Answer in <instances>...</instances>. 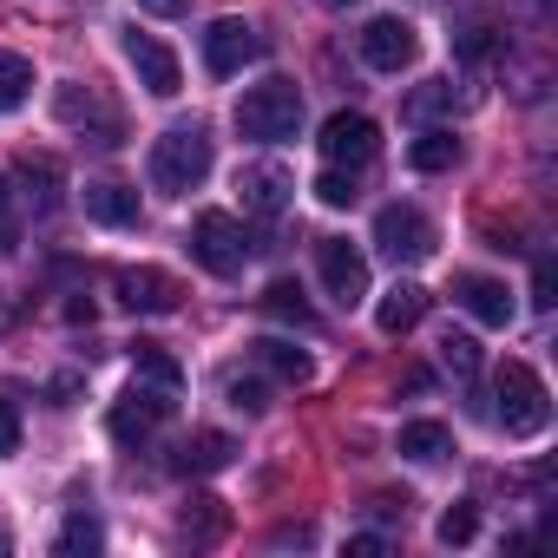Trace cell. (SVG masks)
I'll return each mask as SVG.
<instances>
[{
    "label": "cell",
    "instance_id": "cell-14",
    "mask_svg": "<svg viewBox=\"0 0 558 558\" xmlns=\"http://www.w3.org/2000/svg\"><path fill=\"white\" fill-rule=\"evenodd\" d=\"M236 191H243V210H250V217H283L296 184H290L283 165H250V171L236 178Z\"/></svg>",
    "mask_w": 558,
    "mask_h": 558
},
{
    "label": "cell",
    "instance_id": "cell-19",
    "mask_svg": "<svg viewBox=\"0 0 558 558\" xmlns=\"http://www.w3.org/2000/svg\"><path fill=\"white\" fill-rule=\"evenodd\" d=\"M230 453H236L230 434H191L178 447V473H217V466H230Z\"/></svg>",
    "mask_w": 558,
    "mask_h": 558
},
{
    "label": "cell",
    "instance_id": "cell-37",
    "mask_svg": "<svg viewBox=\"0 0 558 558\" xmlns=\"http://www.w3.org/2000/svg\"><path fill=\"white\" fill-rule=\"evenodd\" d=\"M349 551H355V558H375V551H381V538H375V532H362V538H349Z\"/></svg>",
    "mask_w": 558,
    "mask_h": 558
},
{
    "label": "cell",
    "instance_id": "cell-31",
    "mask_svg": "<svg viewBox=\"0 0 558 558\" xmlns=\"http://www.w3.org/2000/svg\"><path fill=\"white\" fill-rule=\"evenodd\" d=\"M230 408H236V414H263V408H269V381L236 375V381H230Z\"/></svg>",
    "mask_w": 558,
    "mask_h": 558
},
{
    "label": "cell",
    "instance_id": "cell-15",
    "mask_svg": "<svg viewBox=\"0 0 558 558\" xmlns=\"http://www.w3.org/2000/svg\"><path fill=\"white\" fill-rule=\"evenodd\" d=\"M14 178L27 184V204H34V210H53V204H60V178H66V171H60L53 151H21Z\"/></svg>",
    "mask_w": 558,
    "mask_h": 558
},
{
    "label": "cell",
    "instance_id": "cell-4",
    "mask_svg": "<svg viewBox=\"0 0 558 558\" xmlns=\"http://www.w3.org/2000/svg\"><path fill=\"white\" fill-rule=\"evenodd\" d=\"M191 256H197L210 276H236L243 256H250V236H243V223H236L230 210H197V223H191Z\"/></svg>",
    "mask_w": 558,
    "mask_h": 558
},
{
    "label": "cell",
    "instance_id": "cell-26",
    "mask_svg": "<svg viewBox=\"0 0 558 558\" xmlns=\"http://www.w3.org/2000/svg\"><path fill=\"white\" fill-rule=\"evenodd\" d=\"M223 532V499H210V493H197L191 506H184V538H197V545H210Z\"/></svg>",
    "mask_w": 558,
    "mask_h": 558
},
{
    "label": "cell",
    "instance_id": "cell-24",
    "mask_svg": "<svg viewBox=\"0 0 558 558\" xmlns=\"http://www.w3.org/2000/svg\"><path fill=\"white\" fill-rule=\"evenodd\" d=\"M34 93V60L27 53H0V112H14Z\"/></svg>",
    "mask_w": 558,
    "mask_h": 558
},
{
    "label": "cell",
    "instance_id": "cell-27",
    "mask_svg": "<svg viewBox=\"0 0 558 558\" xmlns=\"http://www.w3.org/2000/svg\"><path fill=\"white\" fill-rule=\"evenodd\" d=\"M99 545H106V525H99V519H93V512H73V519H66V532H60V545H53V551H60V558H80V551H99Z\"/></svg>",
    "mask_w": 558,
    "mask_h": 558
},
{
    "label": "cell",
    "instance_id": "cell-38",
    "mask_svg": "<svg viewBox=\"0 0 558 558\" xmlns=\"http://www.w3.org/2000/svg\"><path fill=\"white\" fill-rule=\"evenodd\" d=\"M329 8H362V0H329Z\"/></svg>",
    "mask_w": 558,
    "mask_h": 558
},
{
    "label": "cell",
    "instance_id": "cell-10",
    "mask_svg": "<svg viewBox=\"0 0 558 558\" xmlns=\"http://www.w3.org/2000/svg\"><path fill=\"white\" fill-rule=\"evenodd\" d=\"M112 296H119L132 316H171L184 290H178L171 269H119V276H112Z\"/></svg>",
    "mask_w": 558,
    "mask_h": 558
},
{
    "label": "cell",
    "instance_id": "cell-20",
    "mask_svg": "<svg viewBox=\"0 0 558 558\" xmlns=\"http://www.w3.org/2000/svg\"><path fill=\"white\" fill-rule=\"evenodd\" d=\"M256 362H263L276 381H310V355H303L296 342H276V336H263V342H256Z\"/></svg>",
    "mask_w": 558,
    "mask_h": 558
},
{
    "label": "cell",
    "instance_id": "cell-18",
    "mask_svg": "<svg viewBox=\"0 0 558 558\" xmlns=\"http://www.w3.org/2000/svg\"><path fill=\"white\" fill-rule=\"evenodd\" d=\"M408 165H414V171H453V165H460V138H453V125H427V132L408 145Z\"/></svg>",
    "mask_w": 558,
    "mask_h": 558
},
{
    "label": "cell",
    "instance_id": "cell-2",
    "mask_svg": "<svg viewBox=\"0 0 558 558\" xmlns=\"http://www.w3.org/2000/svg\"><path fill=\"white\" fill-rule=\"evenodd\" d=\"M493 395H499V427H506L512 440L545 434V421H551V395H545V381H538L532 362H499Z\"/></svg>",
    "mask_w": 558,
    "mask_h": 558
},
{
    "label": "cell",
    "instance_id": "cell-29",
    "mask_svg": "<svg viewBox=\"0 0 558 558\" xmlns=\"http://www.w3.org/2000/svg\"><path fill=\"white\" fill-rule=\"evenodd\" d=\"M316 197H323L329 210H349V204L362 197V191H355V171H342V165H329V171L316 178Z\"/></svg>",
    "mask_w": 558,
    "mask_h": 558
},
{
    "label": "cell",
    "instance_id": "cell-13",
    "mask_svg": "<svg viewBox=\"0 0 558 558\" xmlns=\"http://www.w3.org/2000/svg\"><path fill=\"white\" fill-rule=\"evenodd\" d=\"M453 303L473 316V323H486V329H506L512 323V290L499 283V276H453Z\"/></svg>",
    "mask_w": 558,
    "mask_h": 558
},
{
    "label": "cell",
    "instance_id": "cell-28",
    "mask_svg": "<svg viewBox=\"0 0 558 558\" xmlns=\"http://www.w3.org/2000/svg\"><path fill=\"white\" fill-rule=\"evenodd\" d=\"M434 112H453V80H427V86H414L408 93V119H434Z\"/></svg>",
    "mask_w": 558,
    "mask_h": 558
},
{
    "label": "cell",
    "instance_id": "cell-23",
    "mask_svg": "<svg viewBox=\"0 0 558 558\" xmlns=\"http://www.w3.org/2000/svg\"><path fill=\"white\" fill-rule=\"evenodd\" d=\"M447 447H453V434H447L440 421H408V427H401V453H408V460H440Z\"/></svg>",
    "mask_w": 558,
    "mask_h": 558
},
{
    "label": "cell",
    "instance_id": "cell-17",
    "mask_svg": "<svg viewBox=\"0 0 558 558\" xmlns=\"http://www.w3.org/2000/svg\"><path fill=\"white\" fill-rule=\"evenodd\" d=\"M421 316H427V290H421V283H395V290L381 296V310H375V329H381V336H408Z\"/></svg>",
    "mask_w": 558,
    "mask_h": 558
},
{
    "label": "cell",
    "instance_id": "cell-36",
    "mask_svg": "<svg viewBox=\"0 0 558 558\" xmlns=\"http://www.w3.org/2000/svg\"><path fill=\"white\" fill-rule=\"evenodd\" d=\"M310 538H316L310 525H283V532H276V545H310Z\"/></svg>",
    "mask_w": 558,
    "mask_h": 558
},
{
    "label": "cell",
    "instance_id": "cell-33",
    "mask_svg": "<svg viewBox=\"0 0 558 558\" xmlns=\"http://www.w3.org/2000/svg\"><path fill=\"white\" fill-rule=\"evenodd\" d=\"M493 53V27H466L460 34V60H486Z\"/></svg>",
    "mask_w": 558,
    "mask_h": 558
},
{
    "label": "cell",
    "instance_id": "cell-11",
    "mask_svg": "<svg viewBox=\"0 0 558 558\" xmlns=\"http://www.w3.org/2000/svg\"><path fill=\"white\" fill-rule=\"evenodd\" d=\"M414 53H421V34H414L408 21L381 14V21H368V27H362V60H368L375 73H408V66H414Z\"/></svg>",
    "mask_w": 558,
    "mask_h": 558
},
{
    "label": "cell",
    "instance_id": "cell-3",
    "mask_svg": "<svg viewBox=\"0 0 558 558\" xmlns=\"http://www.w3.org/2000/svg\"><path fill=\"white\" fill-rule=\"evenodd\" d=\"M296 125H303V93H296V80H263V86H250L243 99H236V132L243 138H296Z\"/></svg>",
    "mask_w": 558,
    "mask_h": 558
},
{
    "label": "cell",
    "instance_id": "cell-1",
    "mask_svg": "<svg viewBox=\"0 0 558 558\" xmlns=\"http://www.w3.org/2000/svg\"><path fill=\"white\" fill-rule=\"evenodd\" d=\"M210 178V132L204 125H171L158 145H151V184L184 197Z\"/></svg>",
    "mask_w": 558,
    "mask_h": 558
},
{
    "label": "cell",
    "instance_id": "cell-32",
    "mask_svg": "<svg viewBox=\"0 0 558 558\" xmlns=\"http://www.w3.org/2000/svg\"><path fill=\"white\" fill-rule=\"evenodd\" d=\"M0 453H21V408L0 401Z\"/></svg>",
    "mask_w": 558,
    "mask_h": 558
},
{
    "label": "cell",
    "instance_id": "cell-22",
    "mask_svg": "<svg viewBox=\"0 0 558 558\" xmlns=\"http://www.w3.org/2000/svg\"><path fill=\"white\" fill-rule=\"evenodd\" d=\"M440 362L453 368V381H460V388H473V381H480V342H473V336L447 329V336H440Z\"/></svg>",
    "mask_w": 558,
    "mask_h": 558
},
{
    "label": "cell",
    "instance_id": "cell-6",
    "mask_svg": "<svg viewBox=\"0 0 558 558\" xmlns=\"http://www.w3.org/2000/svg\"><path fill=\"white\" fill-rule=\"evenodd\" d=\"M263 34L250 27V21H236V14H223V21H210V34H204V73L210 80H230V73H243L250 60H263Z\"/></svg>",
    "mask_w": 558,
    "mask_h": 558
},
{
    "label": "cell",
    "instance_id": "cell-21",
    "mask_svg": "<svg viewBox=\"0 0 558 558\" xmlns=\"http://www.w3.org/2000/svg\"><path fill=\"white\" fill-rule=\"evenodd\" d=\"M263 310H269L276 323H296V329L316 323V310H310V296H303L296 283H269V290H263Z\"/></svg>",
    "mask_w": 558,
    "mask_h": 558
},
{
    "label": "cell",
    "instance_id": "cell-12",
    "mask_svg": "<svg viewBox=\"0 0 558 558\" xmlns=\"http://www.w3.org/2000/svg\"><path fill=\"white\" fill-rule=\"evenodd\" d=\"M125 60L138 66V86H145L151 99H171V93L184 86V73H178V53H171L158 34H125Z\"/></svg>",
    "mask_w": 558,
    "mask_h": 558
},
{
    "label": "cell",
    "instance_id": "cell-30",
    "mask_svg": "<svg viewBox=\"0 0 558 558\" xmlns=\"http://www.w3.org/2000/svg\"><path fill=\"white\" fill-rule=\"evenodd\" d=\"M473 532H480V512H473V506H466V499H460V506H447V512H440V545H466V538H473Z\"/></svg>",
    "mask_w": 558,
    "mask_h": 558
},
{
    "label": "cell",
    "instance_id": "cell-7",
    "mask_svg": "<svg viewBox=\"0 0 558 558\" xmlns=\"http://www.w3.org/2000/svg\"><path fill=\"white\" fill-rule=\"evenodd\" d=\"M316 269H323V290H329L342 310H355V303L368 296V256H362L349 236H323V243H316Z\"/></svg>",
    "mask_w": 558,
    "mask_h": 558
},
{
    "label": "cell",
    "instance_id": "cell-39",
    "mask_svg": "<svg viewBox=\"0 0 558 558\" xmlns=\"http://www.w3.org/2000/svg\"><path fill=\"white\" fill-rule=\"evenodd\" d=\"M0 210H8V191H0Z\"/></svg>",
    "mask_w": 558,
    "mask_h": 558
},
{
    "label": "cell",
    "instance_id": "cell-8",
    "mask_svg": "<svg viewBox=\"0 0 558 558\" xmlns=\"http://www.w3.org/2000/svg\"><path fill=\"white\" fill-rule=\"evenodd\" d=\"M375 243L388 263H421V256H434V223L414 204H388V210H375Z\"/></svg>",
    "mask_w": 558,
    "mask_h": 558
},
{
    "label": "cell",
    "instance_id": "cell-25",
    "mask_svg": "<svg viewBox=\"0 0 558 558\" xmlns=\"http://www.w3.org/2000/svg\"><path fill=\"white\" fill-rule=\"evenodd\" d=\"M132 368H138L145 381H158V388H184V368H178L158 342H132Z\"/></svg>",
    "mask_w": 558,
    "mask_h": 558
},
{
    "label": "cell",
    "instance_id": "cell-9",
    "mask_svg": "<svg viewBox=\"0 0 558 558\" xmlns=\"http://www.w3.org/2000/svg\"><path fill=\"white\" fill-rule=\"evenodd\" d=\"M316 145H323L329 165H349V171H355V165H368V158L381 151V125H375L368 112H329Z\"/></svg>",
    "mask_w": 558,
    "mask_h": 558
},
{
    "label": "cell",
    "instance_id": "cell-5",
    "mask_svg": "<svg viewBox=\"0 0 558 558\" xmlns=\"http://www.w3.org/2000/svg\"><path fill=\"white\" fill-rule=\"evenodd\" d=\"M171 414H178V388H158V381H145V375H138V381L125 388V401L112 408V434H119L125 447H145V440H151V427H158V421H171Z\"/></svg>",
    "mask_w": 558,
    "mask_h": 558
},
{
    "label": "cell",
    "instance_id": "cell-34",
    "mask_svg": "<svg viewBox=\"0 0 558 558\" xmlns=\"http://www.w3.org/2000/svg\"><path fill=\"white\" fill-rule=\"evenodd\" d=\"M532 303H538V310L558 303V276H551V263H538V276H532Z\"/></svg>",
    "mask_w": 558,
    "mask_h": 558
},
{
    "label": "cell",
    "instance_id": "cell-35",
    "mask_svg": "<svg viewBox=\"0 0 558 558\" xmlns=\"http://www.w3.org/2000/svg\"><path fill=\"white\" fill-rule=\"evenodd\" d=\"M138 8H145V14H158V21H178L191 0H138Z\"/></svg>",
    "mask_w": 558,
    "mask_h": 558
},
{
    "label": "cell",
    "instance_id": "cell-16",
    "mask_svg": "<svg viewBox=\"0 0 558 558\" xmlns=\"http://www.w3.org/2000/svg\"><path fill=\"white\" fill-rule=\"evenodd\" d=\"M86 217L93 223H106V230H125V223H138V191L132 184H86Z\"/></svg>",
    "mask_w": 558,
    "mask_h": 558
}]
</instances>
